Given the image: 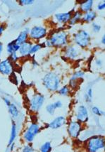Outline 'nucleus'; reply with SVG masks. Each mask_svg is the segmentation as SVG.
<instances>
[{"label": "nucleus", "instance_id": "10", "mask_svg": "<svg viewBox=\"0 0 105 152\" xmlns=\"http://www.w3.org/2000/svg\"><path fill=\"white\" fill-rule=\"evenodd\" d=\"M14 63L9 58L0 61V73L5 76H10L14 73Z\"/></svg>", "mask_w": 105, "mask_h": 152}, {"label": "nucleus", "instance_id": "1", "mask_svg": "<svg viewBox=\"0 0 105 152\" xmlns=\"http://www.w3.org/2000/svg\"><path fill=\"white\" fill-rule=\"evenodd\" d=\"M68 42V34L64 31H58L50 35L45 41V45L48 47L61 48L65 46Z\"/></svg>", "mask_w": 105, "mask_h": 152}, {"label": "nucleus", "instance_id": "15", "mask_svg": "<svg viewBox=\"0 0 105 152\" xmlns=\"http://www.w3.org/2000/svg\"><path fill=\"white\" fill-rule=\"evenodd\" d=\"M12 126H11V131L9 135V139L8 146L15 142V140L18 135V126L15 122V120H12Z\"/></svg>", "mask_w": 105, "mask_h": 152}, {"label": "nucleus", "instance_id": "21", "mask_svg": "<svg viewBox=\"0 0 105 152\" xmlns=\"http://www.w3.org/2000/svg\"><path fill=\"white\" fill-rule=\"evenodd\" d=\"M83 17V13L80 10L76 11L75 12H73L72 14V17L69 21V24L70 25H74L76 23H77L78 21H81Z\"/></svg>", "mask_w": 105, "mask_h": 152}, {"label": "nucleus", "instance_id": "20", "mask_svg": "<svg viewBox=\"0 0 105 152\" xmlns=\"http://www.w3.org/2000/svg\"><path fill=\"white\" fill-rule=\"evenodd\" d=\"M97 17V14L95 11H90V12H86L83 14L82 20L84 22L89 23L93 21L95 19V18Z\"/></svg>", "mask_w": 105, "mask_h": 152}, {"label": "nucleus", "instance_id": "7", "mask_svg": "<svg viewBox=\"0 0 105 152\" xmlns=\"http://www.w3.org/2000/svg\"><path fill=\"white\" fill-rule=\"evenodd\" d=\"M83 131V124L76 120H70L68 122L67 132L70 138H78Z\"/></svg>", "mask_w": 105, "mask_h": 152}, {"label": "nucleus", "instance_id": "16", "mask_svg": "<svg viewBox=\"0 0 105 152\" xmlns=\"http://www.w3.org/2000/svg\"><path fill=\"white\" fill-rule=\"evenodd\" d=\"M28 37H29V29L28 28H25L24 30H23L22 31L20 32V34H19L17 38L15 39V41L16 43L18 44L21 45L23 43H24L25 42L28 41Z\"/></svg>", "mask_w": 105, "mask_h": 152}, {"label": "nucleus", "instance_id": "17", "mask_svg": "<svg viewBox=\"0 0 105 152\" xmlns=\"http://www.w3.org/2000/svg\"><path fill=\"white\" fill-rule=\"evenodd\" d=\"M8 110L9 113V115H11V117H12L13 120H16V119L19 118L20 115V112L19 107H18L16 104L12 102V104L8 107Z\"/></svg>", "mask_w": 105, "mask_h": 152}, {"label": "nucleus", "instance_id": "32", "mask_svg": "<svg viewBox=\"0 0 105 152\" xmlns=\"http://www.w3.org/2000/svg\"><path fill=\"white\" fill-rule=\"evenodd\" d=\"M35 1H32V0H21L19 1L20 5H22V6H30Z\"/></svg>", "mask_w": 105, "mask_h": 152}, {"label": "nucleus", "instance_id": "13", "mask_svg": "<svg viewBox=\"0 0 105 152\" xmlns=\"http://www.w3.org/2000/svg\"><path fill=\"white\" fill-rule=\"evenodd\" d=\"M80 53V50L78 48L73 46H67L65 49V56L67 58L70 60H74L78 57Z\"/></svg>", "mask_w": 105, "mask_h": 152}, {"label": "nucleus", "instance_id": "34", "mask_svg": "<svg viewBox=\"0 0 105 152\" xmlns=\"http://www.w3.org/2000/svg\"><path fill=\"white\" fill-rule=\"evenodd\" d=\"M104 8H105V3H104V1H102V3H99V4L97 5V9L99 11L104 10Z\"/></svg>", "mask_w": 105, "mask_h": 152}, {"label": "nucleus", "instance_id": "31", "mask_svg": "<svg viewBox=\"0 0 105 152\" xmlns=\"http://www.w3.org/2000/svg\"><path fill=\"white\" fill-rule=\"evenodd\" d=\"M92 31H93V32H95V33H98V32L100 31L102 27H101L100 25H99L98 23L93 22L92 24Z\"/></svg>", "mask_w": 105, "mask_h": 152}, {"label": "nucleus", "instance_id": "2", "mask_svg": "<svg viewBox=\"0 0 105 152\" xmlns=\"http://www.w3.org/2000/svg\"><path fill=\"white\" fill-rule=\"evenodd\" d=\"M42 85L48 91L55 93L60 88L61 78L57 73L50 72L43 77Z\"/></svg>", "mask_w": 105, "mask_h": 152}, {"label": "nucleus", "instance_id": "3", "mask_svg": "<svg viewBox=\"0 0 105 152\" xmlns=\"http://www.w3.org/2000/svg\"><path fill=\"white\" fill-rule=\"evenodd\" d=\"M104 137L101 135H94L88 139L86 148L87 152H99L104 149Z\"/></svg>", "mask_w": 105, "mask_h": 152}, {"label": "nucleus", "instance_id": "26", "mask_svg": "<svg viewBox=\"0 0 105 152\" xmlns=\"http://www.w3.org/2000/svg\"><path fill=\"white\" fill-rule=\"evenodd\" d=\"M44 46L45 43H35V44H32L31 49H30V55L37 53V51H39Z\"/></svg>", "mask_w": 105, "mask_h": 152}, {"label": "nucleus", "instance_id": "4", "mask_svg": "<svg viewBox=\"0 0 105 152\" xmlns=\"http://www.w3.org/2000/svg\"><path fill=\"white\" fill-rule=\"evenodd\" d=\"M41 130L40 124L37 122H32L27 126L23 134V139L26 144H31L36 136L38 134Z\"/></svg>", "mask_w": 105, "mask_h": 152}, {"label": "nucleus", "instance_id": "19", "mask_svg": "<svg viewBox=\"0 0 105 152\" xmlns=\"http://www.w3.org/2000/svg\"><path fill=\"white\" fill-rule=\"evenodd\" d=\"M20 46L18 43L14 41H11L10 43H9L6 46V52L9 55H11V54L14 53H18L19 49Z\"/></svg>", "mask_w": 105, "mask_h": 152}, {"label": "nucleus", "instance_id": "22", "mask_svg": "<svg viewBox=\"0 0 105 152\" xmlns=\"http://www.w3.org/2000/svg\"><path fill=\"white\" fill-rule=\"evenodd\" d=\"M57 93L59 95L63 96V97H68L71 93V90L68 86H64L58 90Z\"/></svg>", "mask_w": 105, "mask_h": 152}, {"label": "nucleus", "instance_id": "11", "mask_svg": "<svg viewBox=\"0 0 105 152\" xmlns=\"http://www.w3.org/2000/svg\"><path fill=\"white\" fill-rule=\"evenodd\" d=\"M67 123L66 118L64 116H58L47 124V127L52 129H57L64 126Z\"/></svg>", "mask_w": 105, "mask_h": 152}, {"label": "nucleus", "instance_id": "40", "mask_svg": "<svg viewBox=\"0 0 105 152\" xmlns=\"http://www.w3.org/2000/svg\"><path fill=\"white\" fill-rule=\"evenodd\" d=\"M102 43L103 45H104V43H105V37H104V36H103V37H102Z\"/></svg>", "mask_w": 105, "mask_h": 152}, {"label": "nucleus", "instance_id": "29", "mask_svg": "<svg viewBox=\"0 0 105 152\" xmlns=\"http://www.w3.org/2000/svg\"><path fill=\"white\" fill-rule=\"evenodd\" d=\"M21 152H35V149L31 144H26V145L23 146Z\"/></svg>", "mask_w": 105, "mask_h": 152}, {"label": "nucleus", "instance_id": "27", "mask_svg": "<svg viewBox=\"0 0 105 152\" xmlns=\"http://www.w3.org/2000/svg\"><path fill=\"white\" fill-rule=\"evenodd\" d=\"M91 113L94 115L97 116V117H102L104 115V112L100 110L98 107L97 106H92L91 107Z\"/></svg>", "mask_w": 105, "mask_h": 152}, {"label": "nucleus", "instance_id": "33", "mask_svg": "<svg viewBox=\"0 0 105 152\" xmlns=\"http://www.w3.org/2000/svg\"><path fill=\"white\" fill-rule=\"evenodd\" d=\"M54 106H55L56 109L57 110L61 109V108L63 107V103L61 100L55 101V102H54Z\"/></svg>", "mask_w": 105, "mask_h": 152}, {"label": "nucleus", "instance_id": "8", "mask_svg": "<svg viewBox=\"0 0 105 152\" xmlns=\"http://www.w3.org/2000/svg\"><path fill=\"white\" fill-rule=\"evenodd\" d=\"M76 120L81 123L86 124L89 120V112L87 107L84 104H81L76 107L75 113Z\"/></svg>", "mask_w": 105, "mask_h": 152}, {"label": "nucleus", "instance_id": "36", "mask_svg": "<svg viewBox=\"0 0 105 152\" xmlns=\"http://www.w3.org/2000/svg\"><path fill=\"white\" fill-rule=\"evenodd\" d=\"M95 65L97 67H101L102 66V61L101 59H96L95 60Z\"/></svg>", "mask_w": 105, "mask_h": 152}, {"label": "nucleus", "instance_id": "25", "mask_svg": "<svg viewBox=\"0 0 105 152\" xmlns=\"http://www.w3.org/2000/svg\"><path fill=\"white\" fill-rule=\"evenodd\" d=\"M86 73L83 70H78V71L75 72L73 75H72L71 77H70V80H75V81H79V80L83 78L84 77Z\"/></svg>", "mask_w": 105, "mask_h": 152}, {"label": "nucleus", "instance_id": "35", "mask_svg": "<svg viewBox=\"0 0 105 152\" xmlns=\"http://www.w3.org/2000/svg\"><path fill=\"white\" fill-rule=\"evenodd\" d=\"M2 99H3L4 102L5 104H6L7 107H9L11 104H12V102H11L10 99L9 98H7V97H3Z\"/></svg>", "mask_w": 105, "mask_h": 152}, {"label": "nucleus", "instance_id": "12", "mask_svg": "<svg viewBox=\"0 0 105 152\" xmlns=\"http://www.w3.org/2000/svg\"><path fill=\"white\" fill-rule=\"evenodd\" d=\"M32 43L31 41H28L23 44L20 45L18 53L21 56L27 57L30 55V49H31Z\"/></svg>", "mask_w": 105, "mask_h": 152}, {"label": "nucleus", "instance_id": "14", "mask_svg": "<svg viewBox=\"0 0 105 152\" xmlns=\"http://www.w3.org/2000/svg\"><path fill=\"white\" fill-rule=\"evenodd\" d=\"M72 14H73L72 11L65 12V13H58L54 15V18L57 20V22L60 23H66L69 22L72 17Z\"/></svg>", "mask_w": 105, "mask_h": 152}, {"label": "nucleus", "instance_id": "30", "mask_svg": "<svg viewBox=\"0 0 105 152\" xmlns=\"http://www.w3.org/2000/svg\"><path fill=\"white\" fill-rule=\"evenodd\" d=\"M9 59L13 63L17 62L19 59V55H18V53H14L11 54V55H9Z\"/></svg>", "mask_w": 105, "mask_h": 152}, {"label": "nucleus", "instance_id": "37", "mask_svg": "<svg viewBox=\"0 0 105 152\" xmlns=\"http://www.w3.org/2000/svg\"><path fill=\"white\" fill-rule=\"evenodd\" d=\"M5 28H6V27H5L4 25H3V24L0 25V36L3 34Z\"/></svg>", "mask_w": 105, "mask_h": 152}, {"label": "nucleus", "instance_id": "24", "mask_svg": "<svg viewBox=\"0 0 105 152\" xmlns=\"http://www.w3.org/2000/svg\"><path fill=\"white\" fill-rule=\"evenodd\" d=\"M52 149V143L50 142H45L40 147V152H51Z\"/></svg>", "mask_w": 105, "mask_h": 152}, {"label": "nucleus", "instance_id": "38", "mask_svg": "<svg viewBox=\"0 0 105 152\" xmlns=\"http://www.w3.org/2000/svg\"><path fill=\"white\" fill-rule=\"evenodd\" d=\"M3 48H4L3 44L1 43H0V61H1V53H2V52H3Z\"/></svg>", "mask_w": 105, "mask_h": 152}, {"label": "nucleus", "instance_id": "6", "mask_svg": "<svg viewBox=\"0 0 105 152\" xmlns=\"http://www.w3.org/2000/svg\"><path fill=\"white\" fill-rule=\"evenodd\" d=\"M73 41L78 46L86 48L90 43V35L86 30H80L73 36Z\"/></svg>", "mask_w": 105, "mask_h": 152}, {"label": "nucleus", "instance_id": "23", "mask_svg": "<svg viewBox=\"0 0 105 152\" xmlns=\"http://www.w3.org/2000/svg\"><path fill=\"white\" fill-rule=\"evenodd\" d=\"M92 98H93V90L91 87H88L87 88L86 93L84 95V99L86 101V102L91 103L92 101Z\"/></svg>", "mask_w": 105, "mask_h": 152}, {"label": "nucleus", "instance_id": "39", "mask_svg": "<svg viewBox=\"0 0 105 152\" xmlns=\"http://www.w3.org/2000/svg\"><path fill=\"white\" fill-rule=\"evenodd\" d=\"M32 66H33L34 68H35V67H36L37 66H38V63H37L36 61H35V60H33V61H32Z\"/></svg>", "mask_w": 105, "mask_h": 152}, {"label": "nucleus", "instance_id": "5", "mask_svg": "<svg viewBox=\"0 0 105 152\" xmlns=\"http://www.w3.org/2000/svg\"><path fill=\"white\" fill-rule=\"evenodd\" d=\"M45 102V97L42 94L37 93L33 94L28 101V108L33 113H38Z\"/></svg>", "mask_w": 105, "mask_h": 152}, {"label": "nucleus", "instance_id": "9", "mask_svg": "<svg viewBox=\"0 0 105 152\" xmlns=\"http://www.w3.org/2000/svg\"><path fill=\"white\" fill-rule=\"evenodd\" d=\"M47 34V28L42 26H35L29 30V37L32 40H40Z\"/></svg>", "mask_w": 105, "mask_h": 152}, {"label": "nucleus", "instance_id": "28", "mask_svg": "<svg viewBox=\"0 0 105 152\" xmlns=\"http://www.w3.org/2000/svg\"><path fill=\"white\" fill-rule=\"evenodd\" d=\"M45 110H46V112L50 115H54V113H55L56 110H57L55 106H54V102L48 104L46 106V107H45Z\"/></svg>", "mask_w": 105, "mask_h": 152}, {"label": "nucleus", "instance_id": "18", "mask_svg": "<svg viewBox=\"0 0 105 152\" xmlns=\"http://www.w3.org/2000/svg\"><path fill=\"white\" fill-rule=\"evenodd\" d=\"M94 1L92 0H89V1H82L80 4V11L81 12H90L92 10V7H93Z\"/></svg>", "mask_w": 105, "mask_h": 152}]
</instances>
